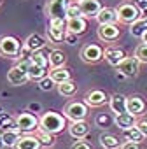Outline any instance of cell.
I'll list each match as a JSON object with an SVG mask.
<instances>
[{"label": "cell", "mask_w": 147, "mask_h": 149, "mask_svg": "<svg viewBox=\"0 0 147 149\" xmlns=\"http://www.w3.org/2000/svg\"><path fill=\"white\" fill-rule=\"evenodd\" d=\"M123 137H124L126 142H140V144H142V140L145 139V137L140 133V130H138L137 126H131V128H128V130H123Z\"/></svg>", "instance_id": "cell-30"}, {"label": "cell", "mask_w": 147, "mask_h": 149, "mask_svg": "<svg viewBox=\"0 0 147 149\" xmlns=\"http://www.w3.org/2000/svg\"><path fill=\"white\" fill-rule=\"evenodd\" d=\"M81 60L84 63H98L100 60H103V47L100 44H86L81 49Z\"/></svg>", "instance_id": "cell-8"}, {"label": "cell", "mask_w": 147, "mask_h": 149, "mask_svg": "<svg viewBox=\"0 0 147 149\" xmlns=\"http://www.w3.org/2000/svg\"><path fill=\"white\" fill-rule=\"evenodd\" d=\"M95 19L98 21V25H116L117 23V13L112 7H102V11L98 13V16Z\"/></svg>", "instance_id": "cell-19"}, {"label": "cell", "mask_w": 147, "mask_h": 149, "mask_svg": "<svg viewBox=\"0 0 147 149\" xmlns=\"http://www.w3.org/2000/svg\"><path fill=\"white\" fill-rule=\"evenodd\" d=\"M98 140H100V146L103 149H119L121 147V140L112 133H102Z\"/></svg>", "instance_id": "cell-24"}, {"label": "cell", "mask_w": 147, "mask_h": 149, "mask_svg": "<svg viewBox=\"0 0 147 149\" xmlns=\"http://www.w3.org/2000/svg\"><path fill=\"white\" fill-rule=\"evenodd\" d=\"M49 77H51L53 83L58 86V84H61V83H65V81H70V79H72V74H70L68 68L60 67V68H51V70H49Z\"/></svg>", "instance_id": "cell-22"}, {"label": "cell", "mask_w": 147, "mask_h": 149, "mask_svg": "<svg viewBox=\"0 0 147 149\" xmlns=\"http://www.w3.org/2000/svg\"><path fill=\"white\" fill-rule=\"evenodd\" d=\"M30 111H40V104H30Z\"/></svg>", "instance_id": "cell-43"}, {"label": "cell", "mask_w": 147, "mask_h": 149, "mask_svg": "<svg viewBox=\"0 0 147 149\" xmlns=\"http://www.w3.org/2000/svg\"><path fill=\"white\" fill-rule=\"evenodd\" d=\"M126 98H128V97H124V95H121V93H114V95L109 98L110 111H112L116 116L126 112Z\"/></svg>", "instance_id": "cell-20"}, {"label": "cell", "mask_w": 147, "mask_h": 149, "mask_svg": "<svg viewBox=\"0 0 147 149\" xmlns=\"http://www.w3.org/2000/svg\"><path fill=\"white\" fill-rule=\"evenodd\" d=\"M58 93L61 97H74L77 93V83H74L70 79V81H65V83L58 84Z\"/></svg>", "instance_id": "cell-29"}, {"label": "cell", "mask_w": 147, "mask_h": 149, "mask_svg": "<svg viewBox=\"0 0 147 149\" xmlns=\"http://www.w3.org/2000/svg\"><path fill=\"white\" fill-rule=\"evenodd\" d=\"M140 63H147V44H138L137 49H135V54H133Z\"/></svg>", "instance_id": "cell-35"}, {"label": "cell", "mask_w": 147, "mask_h": 149, "mask_svg": "<svg viewBox=\"0 0 147 149\" xmlns=\"http://www.w3.org/2000/svg\"><path fill=\"white\" fill-rule=\"evenodd\" d=\"M19 139H21V132H19L18 128L6 130V132L2 133V142H4V146H7V147H14Z\"/></svg>", "instance_id": "cell-26"}, {"label": "cell", "mask_w": 147, "mask_h": 149, "mask_svg": "<svg viewBox=\"0 0 147 149\" xmlns=\"http://www.w3.org/2000/svg\"><path fill=\"white\" fill-rule=\"evenodd\" d=\"M88 132H89V125H88L86 121H72V123L68 125V133H70V137L77 139V140L84 139V137L88 135Z\"/></svg>", "instance_id": "cell-18"}, {"label": "cell", "mask_w": 147, "mask_h": 149, "mask_svg": "<svg viewBox=\"0 0 147 149\" xmlns=\"http://www.w3.org/2000/svg\"><path fill=\"white\" fill-rule=\"evenodd\" d=\"M140 14H142V18H144V19H147V9H144Z\"/></svg>", "instance_id": "cell-44"}, {"label": "cell", "mask_w": 147, "mask_h": 149, "mask_svg": "<svg viewBox=\"0 0 147 149\" xmlns=\"http://www.w3.org/2000/svg\"><path fill=\"white\" fill-rule=\"evenodd\" d=\"M16 128L23 133H30V132H37L39 130V118L33 116L32 112H19L16 116Z\"/></svg>", "instance_id": "cell-7"}, {"label": "cell", "mask_w": 147, "mask_h": 149, "mask_svg": "<svg viewBox=\"0 0 147 149\" xmlns=\"http://www.w3.org/2000/svg\"><path fill=\"white\" fill-rule=\"evenodd\" d=\"M42 144L35 135H21V139L16 142L14 149H40Z\"/></svg>", "instance_id": "cell-21"}, {"label": "cell", "mask_w": 147, "mask_h": 149, "mask_svg": "<svg viewBox=\"0 0 147 149\" xmlns=\"http://www.w3.org/2000/svg\"><path fill=\"white\" fill-rule=\"evenodd\" d=\"M70 149H93V146L89 142H86V140H76L70 146Z\"/></svg>", "instance_id": "cell-39"}, {"label": "cell", "mask_w": 147, "mask_h": 149, "mask_svg": "<svg viewBox=\"0 0 147 149\" xmlns=\"http://www.w3.org/2000/svg\"><path fill=\"white\" fill-rule=\"evenodd\" d=\"M0 4H2V0H0Z\"/></svg>", "instance_id": "cell-47"}, {"label": "cell", "mask_w": 147, "mask_h": 149, "mask_svg": "<svg viewBox=\"0 0 147 149\" xmlns=\"http://www.w3.org/2000/svg\"><path fill=\"white\" fill-rule=\"evenodd\" d=\"M65 28H67V32L68 33H74V35H83L86 30H88V21H86V18H74V19H67V23H65Z\"/></svg>", "instance_id": "cell-16"}, {"label": "cell", "mask_w": 147, "mask_h": 149, "mask_svg": "<svg viewBox=\"0 0 147 149\" xmlns=\"http://www.w3.org/2000/svg\"><path fill=\"white\" fill-rule=\"evenodd\" d=\"M135 126L140 130V133H142L144 137H147V118H140V119H137Z\"/></svg>", "instance_id": "cell-38"}, {"label": "cell", "mask_w": 147, "mask_h": 149, "mask_svg": "<svg viewBox=\"0 0 147 149\" xmlns=\"http://www.w3.org/2000/svg\"><path fill=\"white\" fill-rule=\"evenodd\" d=\"M4 147V142H2V135H0V149Z\"/></svg>", "instance_id": "cell-46"}, {"label": "cell", "mask_w": 147, "mask_h": 149, "mask_svg": "<svg viewBox=\"0 0 147 149\" xmlns=\"http://www.w3.org/2000/svg\"><path fill=\"white\" fill-rule=\"evenodd\" d=\"M35 137L39 139V142H40L42 146H49V147L54 146V135H53V133H47V132H44V130L39 128V130L35 132Z\"/></svg>", "instance_id": "cell-32"}, {"label": "cell", "mask_w": 147, "mask_h": 149, "mask_svg": "<svg viewBox=\"0 0 147 149\" xmlns=\"http://www.w3.org/2000/svg\"><path fill=\"white\" fill-rule=\"evenodd\" d=\"M44 77H47V68L30 63V67H28V79L30 81H42Z\"/></svg>", "instance_id": "cell-28"}, {"label": "cell", "mask_w": 147, "mask_h": 149, "mask_svg": "<svg viewBox=\"0 0 147 149\" xmlns=\"http://www.w3.org/2000/svg\"><path fill=\"white\" fill-rule=\"evenodd\" d=\"M21 53H23V46L16 37H12V35L0 37V56H4V58H19Z\"/></svg>", "instance_id": "cell-5"}, {"label": "cell", "mask_w": 147, "mask_h": 149, "mask_svg": "<svg viewBox=\"0 0 147 149\" xmlns=\"http://www.w3.org/2000/svg\"><path fill=\"white\" fill-rule=\"evenodd\" d=\"M145 107H147V105H145L144 98L138 97V95H131V97L126 98V112H130V114L135 116V118L142 116L144 111H145Z\"/></svg>", "instance_id": "cell-14"}, {"label": "cell", "mask_w": 147, "mask_h": 149, "mask_svg": "<svg viewBox=\"0 0 147 149\" xmlns=\"http://www.w3.org/2000/svg\"><path fill=\"white\" fill-rule=\"evenodd\" d=\"M28 67H30V58H21L18 61V65H14L9 72H7V81L12 86H21L26 84L28 79Z\"/></svg>", "instance_id": "cell-2"}, {"label": "cell", "mask_w": 147, "mask_h": 149, "mask_svg": "<svg viewBox=\"0 0 147 149\" xmlns=\"http://www.w3.org/2000/svg\"><path fill=\"white\" fill-rule=\"evenodd\" d=\"M0 128H6V130L16 128V121L9 112H0Z\"/></svg>", "instance_id": "cell-33"}, {"label": "cell", "mask_w": 147, "mask_h": 149, "mask_svg": "<svg viewBox=\"0 0 147 149\" xmlns=\"http://www.w3.org/2000/svg\"><path fill=\"white\" fill-rule=\"evenodd\" d=\"M112 123H114V119H112L109 114H103V112L96 114V118H95V125L100 126V128H109Z\"/></svg>", "instance_id": "cell-34"}, {"label": "cell", "mask_w": 147, "mask_h": 149, "mask_svg": "<svg viewBox=\"0 0 147 149\" xmlns=\"http://www.w3.org/2000/svg\"><path fill=\"white\" fill-rule=\"evenodd\" d=\"M77 2H81V0H77Z\"/></svg>", "instance_id": "cell-48"}, {"label": "cell", "mask_w": 147, "mask_h": 149, "mask_svg": "<svg viewBox=\"0 0 147 149\" xmlns=\"http://www.w3.org/2000/svg\"><path fill=\"white\" fill-rule=\"evenodd\" d=\"M119 149H142L140 142H123Z\"/></svg>", "instance_id": "cell-40"}, {"label": "cell", "mask_w": 147, "mask_h": 149, "mask_svg": "<svg viewBox=\"0 0 147 149\" xmlns=\"http://www.w3.org/2000/svg\"><path fill=\"white\" fill-rule=\"evenodd\" d=\"M96 35H98V39L103 40V42H114V40L119 39L121 28H119L117 25H98Z\"/></svg>", "instance_id": "cell-10"}, {"label": "cell", "mask_w": 147, "mask_h": 149, "mask_svg": "<svg viewBox=\"0 0 147 149\" xmlns=\"http://www.w3.org/2000/svg\"><path fill=\"white\" fill-rule=\"evenodd\" d=\"M130 33L137 39H142L145 33H147V19L140 18L138 21H135L133 25H130Z\"/></svg>", "instance_id": "cell-27"}, {"label": "cell", "mask_w": 147, "mask_h": 149, "mask_svg": "<svg viewBox=\"0 0 147 149\" xmlns=\"http://www.w3.org/2000/svg\"><path fill=\"white\" fill-rule=\"evenodd\" d=\"M103 58H105V61L110 65V67H119V63L126 58V53L121 49V47H117V46H109V47H105L103 49Z\"/></svg>", "instance_id": "cell-11"}, {"label": "cell", "mask_w": 147, "mask_h": 149, "mask_svg": "<svg viewBox=\"0 0 147 149\" xmlns=\"http://www.w3.org/2000/svg\"><path fill=\"white\" fill-rule=\"evenodd\" d=\"M76 39H77V35H74V33H68V32H67V35H65L67 44H76Z\"/></svg>", "instance_id": "cell-42"}, {"label": "cell", "mask_w": 147, "mask_h": 149, "mask_svg": "<svg viewBox=\"0 0 147 149\" xmlns=\"http://www.w3.org/2000/svg\"><path fill=\"white\" fill-rule=\"evenodd\" d=\"M63 116L70 121H86L88 105L84 102H68L63 109Z\"/></svg>", "instance_id": "cell-6"}, {"label": "cell", "mask_w": 147, "mask_h": 149, "mask_svg": "<svg viewBox=\"0 0 147 149\" xmlns=\"http://www.w3.org/2000/svg\"><path fill=\"white\" fill-rule=\"evenodd\" d=\"M107 102H109V98H107L105 91H102V90H89L84 95V104L88 107H102Z\"/></svg>", "instance_id": "cell-13"}, {"label": "cell", "mask_w": 147, "mask_h": 149, "mask_svg": "<svg viewBox=\"0 0 147 149\" xmlns=\"http://www.w3.org/2000/svg\"><path fill=\"white\" fill-rule=\"evenodd\" d=\"M70 6V0H47L46 4V14L49 21L67 23V9Z\"/></svg>", "instance_id": "cell-3"}, {"label": "cell", "mask_w": 147, "mask_h": 149, "mask_svg": "<svg viewBox=\"0 0 147 149\" xmlns=\"http://www.w3.org/2000/svg\"><path fill=\"white\" fill-rule=\"evenodd\" d=\"M23 47H25L30 54L35 53V51H42V49L46 47V39H44L42 35H39V33H32V35L25 40Z\"/></svg>", "instance_id": "cell-17"}, {"label": "cell", "mask_w": 147, "mask_h": 149, "mask_svg": "<svg viewBox=\"0 0 147 149\" xmlns=\"http://www.w3.org/2000/svg\"><path fill=\"white\" fill-rule=\"evenodd\" d=\"M77 4H79V9L83 13V18H96L98 13L102 11L100 0H81Z\"/></svg>", "instance_id": "cell-15"}, {"label": "cell", "mask_w": 147, "mask_h": 149, "mask_svg": "<svg viewBox=\"0 0 147 149\" xmlns=\"http://www.w3.org/2000/svg\"><path fill=\"white\" fill-rule=\"evenodd\" d=\"M67 35V28L65 23H58V21H49V30H47V39L53 44H61L65 40Z\"/></svg>", "instance_id": "cell-12"}, {"label": "cell", "mask_w": 147, "mask_h": 149, "mask_svg": "<svg viewBox=\"0 0 147 149\" xmlns=\"http://www.w3.org/2000/svg\"><path fill=\"white\" fill-rule=\"evenodd\" d=\"M116 13H117V21L119 23H124V25H133L135 21H138L142 18L138 7L131 2H123L116 7Z\"/></svg>", "instance_id": "cell-4"}, {"label": "cell", "mask_w": 147, "mask_h": 149, "mask_svg": "<svg viewBox=\"0 0 147 149\" xmlns=\"http://www.w3.org/2000/svg\"><path fill=\"white\" fill-rule=\"evenodd\" d=\"M117 70H119V74H123L124 77H135L138 74V70H140V61L135 56H126L119 63Z\"/></svg>", "instance_id": "cell-9"}, {"label": "cell", "mask_w": 147, "mask_h": 149, "mask_svg": "<svg viewBox=\"0 0 147 149\" xmlns=\"http://www.w3.org/2000/svg\"><path fill=\"white\" fill-rule=\"evenodd\" d=\"M28 58H30L32 65H39V67H44V68L49 67V58H47V54H44V51H35Z\"/></svg>", "instance_id": "cell-31"}, {"label": "cell", "mask_w": 147, "mask_h": 149, "mask_svg": "<svg viewBox=\"0 0 147 149\" xmlns=\"http://www.w3.org/2000/svg\"><path fill=\"white\" fill-rule=\"evenodd\" d=\"M49 67L51 68H60V67H63L65 65V61H67V56H65V53L63 51H60V49H53V51H49Z\"/></svg>", "instance_id": "cell-25"}, {"label": "cell", "mask_w": 147, "mask_h": 149, "mask_svg": "<svg viewBox=\"0 0 147 149\" xmlns=\"http://www.w3.org/2000/svg\"><path fill=\"white\" fill-rule=\"evenodd\" d=\"M39 86H40L42 91H51V90L54 88V83H53V79L47 76V77H44L42 81H39Z\"/></svg>", "instance_id": "cell-37"}, {"label": "cell", "mask_w": 147, "mask_h": 149, "mask_svg": "<svg viewBox=\"0 0 147 149\" xmlns=\"http://www.w3.org/2000/svg\"><path fill=\"white\" fill-rule=\"evenodd\" d=\"M39 128L47 132V133H53V135L61 133L67 128V118L58 114V112H53V111L44 112L42 118L39 119Z\"/></svg>", "instance_id": "cell-1"}, {"label": "cell", "mask_w": 147, "mask_h": 149, "mask_svg": "<svg viewBox=\"0 0 147 149\" xmlns=\"http://www.w3.org/2000/svg\"><path fill=\"white\" fill-rule=\"evenodd\" d=\"M142 42H144V44H147V33H145V35L142 37Z\"/></svg>", "instance_id": "cell-45"}, {"label": "cell", "mask_w": 147, "mask_h": 149, "mask_svg": "<svg viewBox=\"0 0 147 149\" xmlns=\"http://www.w3.org/2000/svg\"><path fill=\"white\" fill-rule=\"evenodd\" d=\"M135 123H137V118L131 116L130 112H123V114H117V116L114 118V125H116L119 130H128V128L135 126Z\"/></svg>", "instance_id": "cell-23"}, {"label": "cell", "mask_w": 147, "mask_h": 149, "mask_svg": "<svg viewBox=\"0 0 147 149\" xmlns=\"http://www.w3.org/2000/svg\"><path fill=\"white\" fill-rule=\"evenodd\" d=\"M133 4L138 7V11H140V13H142L144 9H147V0H135Z\"/></svg>", "instance_id": "cell-41"}, {"label": "cell", "mask_w": 147, "mask_h": 149, "mask_svg": "<svg viewBox=\"0 0 147 149\" xmlns=\"http://www.w3.org/2000/svg\"><path fill=\"white\" fill-rule=\"evenodd\" d=\"M81 16H83V13H81V9H79V4H77V2H76V4L70 2V6H68V9H67V19L81 18Z\"/></svg>", "instance_id": "cell-36"}]
</instances>
